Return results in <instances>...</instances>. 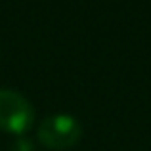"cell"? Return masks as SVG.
Masks as SVG:
<instances>
[{
  "mask_svg": "<svg viewBox=\"0 0 151 151\" xmlns=\"http://www.w3.org/2000/svg\"><path fill=\"white\" fill-rule=\"evenodd\" d=\"M37 138L50 149H69L82 138V124L69 113H54L40 121Z\"/></svg>",
  "mask_w": 151,
  "mask_h": 151,
  "instance_id": "6da1fadb",
  "label": "cell"
},
{
  "mask_svg": "<svg viewBox=\"0 0 151 151\" xmlns=\"http://www.w3.org/2000/svg\"><path fill=\"white\" fill-rule=\"evenodd\" d=\"M35 122V107L21 92L0 88V128L23 134Z\"/></svg>",
  "mask_w": 151,
  "mask_h": 151,
  "instance_id": "7a4b0ae2",
  "label": "cell"
},
{
  "mask_svg": "<svg viewBox=\"0 0 151 151\" xmlns=\"http://www.w3.org/2000/svg\"><path fill=\"white\" fill-rule=\"evenodd\" d=\"M10 151H37V145L31 138L27 136H17L10 145Z\"/></svg>",
  "mask_w": 151,
  "mask_h": 151,
  "instance_id": "3957f363",
  "label": "cell"
}]
</instances>
